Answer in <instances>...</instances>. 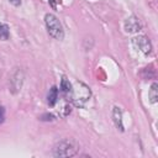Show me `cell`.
Wrapping results in <instances>:
<instances>
[{
  "mask_svg": "<svg viewBox=\"0 0 158 158\" xmlns=\"http://www.w3.org/2000/svg\"><path fill=\"white\" fill-rule=\"evenodd\" d=\"M58 101V88L57 86H52L47 94V102L49 106H54Z\"/></svg>",
  "mask_w": 158,
  "mask_h": 158,
  "instance_id": "52a82bcc",
  "label": "cell"
},
{
  "mask_svg": "<svg viewBox=\"0 0 158 158\" xmlns=\"http://www.w3.org/2000/svg\"><path fill=\"white\" fill-rule=\"evenodd\" d=\"M112 117H114V122H115V126L120 130V131H123V125H122V112H121V109L115 106L114 110H112Z\"/></svg>",
  "mask_w": 158,
  "mask_h": 158,
  "instance_id": "8992f818",
  "label": "cell"
},
{
  "mask_svg": "<svg viewBox=\"0 0 158 158\" xmlns=\"http://www.w3.org/2000/svg\"><path fill=\"white\" fill-rule=\"evenodd\" d=\"M44 23H46V27H47V31H48L49 36H52L56 40H63L64 31H63L62 23L59 22V20L57 19L56 15H53V14H46V16H44Z\"/></svg>",
  "mask_w": 158,
  "mask_h": 158,
  "instance_id": "3957f363",
  "label": "cell"
},
{
  "mask_svg": "<svg viewBox=\"0 0 158 158\" xmlns=\"http://www.w3.org/2000/svg\"><path fill=\"white\" fill-rule=\"evenodd\" d=\"M10 36V30H9V26L4 22H0V40H7Z\"/></svg>",
  "mask_w": 158,
  "mask_h": 158,
  "instance_id": "30bf717a",
  "label": "cell"
},
{
  "mask_svg": "<svg viewBox=\"0 0 158 158\" xmlns=\"http://www.w3.org/2000/svg\"><path fill=\"white\" fill-rule=\"evenodd\" d=\"M141 30V23L139 21L137 20V17L135 16H131L128 17L126 21H125V31L128 32V33H133V32H137Z\"/></svg>",
  "mask_w": 158,
  "mask_h": 158,
  "instance_id": "5b68a950",
  "label": "cell"
},
{
  "mask_svg": "<svg viewBox=\"0 0 158 158\" xmlns=\"http://www.w3.org/2000/svg\"><path fill=\"white\" fill-rule=\"evenodd\" d=\"M10 1V4H12L14 6H19L20 4H21V0H9Z\"/></svg>",
  "mask_w": 158,
  "mask_h": 158,
  "instance_id": "4fadbf2b",
  "label": "cell"
},
{
  "mask_svg": "<svg viewBox=\"0 0 158 158\" xmlns=\"http://www.w3.org/2000/svg\"><path fill=\"white\" fill-rule=\"evenodd\" d=\"M148 96H149V101L152 104H156L158 101V84L157 83H153L149 88V91H148Z\"/></svg>",
  "mask_w": 158,
  "mask_h": 158,
  "instance_id": "ba28073f",
  "label": "cell"
},
{
  "mask_svg": "<svg viewBox=\"0 0 158 158\" xmlns=\"http://www.w3.org/2000/svg\"><path fill=\"white\" fill-rule=\"evenodd\" d=\"M68 96L73 105L80 107V106H84V104L90 99L91 91L89 86L83 81H74L72 84L70 91L68 93Z\"/></svg>",
  "mask_w": 158,
  "mask_h": 158,
  "instance_id": "6da1fadb",
  "label": "cell"
},
{
  "mask_svg": "<svg viewBox=\"0 0 158 158\" xmlns=\"http://www.w3.org/2000/svg\"><path fill=\"white\" fill-rule=\"evenodd\" d=\"M53 118H54V116L52 114H44V115L41 116V120L42 121H52Z\"/></svg>",
  "mask_w": 158,
  "mask_h": 158,
  "instance_id": "8fae6325",
  "label": "cell"
},
{
  "mask_svg": "<svg viewBox=\"0 0 158 158\" xmlns=\"http://www.w3.org/2000/svg\"><path fill=\"white\" fill-rule=\"evenodd\" d=\"M60 91L64 94V95H68V93L70 91V89H72V83L67 79V78H62V80H60Z\"/></svg>",
  "mask_w": 158,
  "mask_h": 158,
  "instance_id": "9c48e42d",
  "label": "cell"
},
{
  "mask_svg": "<svg viewBox=\"0 0 158 158\" xmlns=\"http://www.w3.org/2000/svg\"><path fill=\"white\" fill-rule=\"evenodd\" d=\"M78 152V144L73 139H63L58 142L53 148V156L54 157H73Z\"/></svg>",
  "mask_w": 158,
  "mask_h": 158,
  "instance_id": "7a4b0ae2",
  "label": "cell"
},
{
  "mask_svg": "<svg viewBox=\"0 0 158 158\" xmlns=\"http://www.w3.org/2000/svg\"><path fill=\"white\" fill-rule=\"evenodd\" d=\"M4 120H5V109L0 106V123H2Z\"/></svg>",
  "mask_w": 158,
  "mask_h": 158,
  "instance_id": "7c38bea8",
  "label": "cell"
},
{
  "mask_svg": "<svg viewBox=\"0 0 158 158\" xmlns=\"http://www.w3.org/2000/svg\"><path fill=\"white\" fill-rule=\"evenodd\" d=\"M132 43H133V46H135L136 48H138V49H139L141 52H143L144 54H148V53H151L152 46H151V42H149V40H148L146 36H143V35H139V36L135 37V38L132 40Z\"/></svg>",
  "mask_w": 158,
  "mask_h": 158,
  "instance_id": "277c9868",
  "label": "cell"
}]
</instances>
